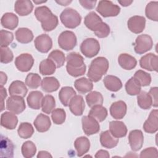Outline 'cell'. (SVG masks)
<instances>
[{"mask_svg": "<svg viewBox=\"0 0 158 158\" xmlns=\"http://www.w3.org/2000/svg\"><path fill=\"white\" fill-rule=\"evenodd\" d=\"M84 23L98 38H106L110 33L109 26L106 23L103 22L101 18L95 12H90L86 15Z\"/></svg>", "mask_w": 158, "mask_h": 158, "instance_id": "1", "label": "cell"}, {"mask_svg": "<svg viewBox=\"0 0 158 158\" xmlns=\"http://www.w3.org/2000/svg\"><path fill=\"white\" fill-rule=\"evenodd\" d=\"M35 15L36 19L41 22L44 31L53 30L58 25L57 17L53 14L49 7L45 6L38 7L35 10Z\"/></svg>", "mask_w": 158, "mask_h": 158, "instance_id": "2", "label": "cell"}, {"mask_svg": "<svg viewBox=\"0 0 158 158\" xmlns=\"http://www.w3.org/2000/svg\"><path fill=\"white\" fill-rule=\"evenodd\" d=\"M66 61L67 72L70 75L78 77L85 73L86 67L84 59L80 54L76 52H70L67 56Z\"/></svg>", "mask_w": 158, "mask_h": 158, "instance_id": "3", "label": "cell"}, {"mask_svg": "<svg viewBox=\"0 0 158 158\" xmlns=\"http://www.w3.org/2000/svg\"><path fill=\"white\" fill-rule=\"evenodd\" d=\"M109 67V61L106 57H98L91 61L87 76L92 82H98L107 73Z\"/></svg>", "mask_w": 158, "mask_h": 158, "instance_id": "4", "label": "cell"}, {"mask_svg": "<svg viewBox=\"0 0 158 158\" xmlns=\"http://www.w3.org/2000/svg\"><path fill=\"white\" fill-rule=\"evenodd\" d=\"M60 19L65 27L72 29L80 25L81 17L76 10L69 7L61 12Z\"/></svg>", "mask_w": 158, "mask_h": 158, "instance_id": "5", "label": "cell"}, {"mask_svg": "<svg viewBox=\"0 0 158 158\" xmlns=\"http://www.w3.org/2000/svg\"><path fill=\"white\" fill-rule=\"evenodd\" d=\"M96 11L104 17H115L120 12V7L110 1H100L96 7Z\"/></svg>", "mask_w": 158, "mask_h": 158, "instance_id": "6", "label": "cell"}, {"mask_svg": "<svg viewBox=\"0 0 158 158\" xmlns=\"http://www.w3.org/2000/svg\"><path fill=\"white\" fill-rule=\"evenodd\" d=\"M100 44L99 41L93 38L85 39L80 45L81 53L88 58L96 56L99 52Z\"/></svg>", "mask_w": 158, "mask_h": 158, "instance_id": "7", "label": "cell"}, {"mask_svg": "<svg viewBox=\"0 0 158 158\" xmlns=\"http://www.w3.org/2000/svg\"><path fill=\"white\" fill-rule=\"evenodd\" d=\"M59 47L65 51L73 49L77 44V37L75 33L69 30L62 31L58 37Z\"/></svg>", "mask_w": 158, "mask_h": 158, "instance_id": "8", "label": "cell"}, {"mask_svg": "<svg viewBox=\"0 0 158 158\" xmlns=\"http://www.w3.org/2000/svg\"><path fill=\"white\" fill-rule=\"evenodd\" d=\"M153 46L152 38L147 35L143 34L138 36L135 43L134 50L138 54H143L151 50Z\"/></svg>", "mask_w": 158, "mask_h": 158, "instance_id": "9", "label": "cell"}, {"mask_svg": "<svg viewBox=\"0 0 158 158\" xmlns=\"http://www.w3.org/2000/svg\"><path fill=\"white\" fill-rule=\"evenodd\" d=\"M26 107L23 97L11 96L6 101V109L15 114H21Z\"/></svg>", "mask_w": 158, "mask_h": 158, "instance_id": "10", "label": "cell"}, {"mask_svg": "<svg viewBox=\"0 0 158 158\" xmlns=\"http://www.w3.org/2000/svg\"><path fill=\"white\" fill-rule=\"evenodd\" d=\"M34 64V59L33 56L28 53L20 54L15 58V65L16 68L20 72H28L33 67Z\"/></svg>", "mask_w": 158, "mask_h": 158, "instance_id": "11", "label": "cell"}, {"mask_svg": "<svg viewBox=\"0 0 158 158\" xmlns=\"http://www.w3.org/2000/svg\"><path fill=\"white\" fill-rule=\"evenodd\" d=\"M81 123L83 130L88 136L96 134L100 130L99 122L89 115L83 116L81 118Z\"/></svg>", "mask_w": 158, "mask_h": 158, "instance_id": "12", "label": "cell"}, {"mask_svg": "<svg viewBox=\"0 0 158 158\" xmlns=\"http://www.w3.org/2000/svg\"><path fill=\"white\" fill-rule=\"evenodd\" d=\"M140 67L149 71L157 72L158 57L153 53H148L141 57L139 60Z\"/></svg>", "mask_w": 158, "mask_h": 158, "instance_id": "13", "label": "cell"}, {"mask_svg": "<svg viewBox=\"0 0 158 158\" xmlns=\"http://www.w3.org/2000/svg\"><path fill=\"white\" fill-rule=\"evenodd\" d=\"M34 44L37 51L42 53H47L52 48V41L48 35L41 34L35 39Z\"/></svg>", "mask_w": 158, "mask_h": 158, "instance_id": "14", "label": "cell"}, {"mask_svg": "<svg viewBox=\"0 0 158 158\" xmlns=\"http://www.w3.org/2000/svg\"><path fill=\"white\" fill-rule=\"evenodd\" d=\"M128 141L132 151H139L142 148L144 142V136L142 131L140 130H131L128 135Z\"/></svg>", "mask_w": 158, "mask_h": 158, "instance_id": "15", "label": "cell"}, {"mask_svg": "<svg viewBox=\"0 0 158 158\" xmlns=\"http://www.w3.org/2000/svg\"><path fill=\"white\" fill-rule=\"evenodd\" d=\"M128 29L135 34H138L143 31L146 25V19L143 16L134 15L131 17L128 22Z\"/></svg>", "mask_w": 158, "mask_h": 158, "instance_id": "16", "label": "cell"}, {"mask_svg": "<svg viewBox=\"0 0 158 158\" xmlns=\"http://www.w3.org/2000/svg\"><path fill=\"white\" fill-rule=\"evenodd\" d=\"M69 107L71 112L77 116L81 115L85 107L83 98L81 95H75L70 100Z\"/></svg>", "mask_w": 158, "mask_h": 158, "instance_id": "17", "label": "cell"}, {"mask_svg": "<svg viewBox=\"0 0 158 158\" xmlns=\"http://www.w3.org/2000/svg\"><path fill=\"white\" fill-rule=\"evenodd\" d=\"M157 110H152L143 124V129L148 133H154L158 130Z\"/></svg>", "mask_w": 158, "mask_h": 158, "instance_id": "18", "label": "cell"}, {"mask_svg": "<svg viewBox=\"0 0 158 158\" xmlns=\"http://www.w3.org/2000/svg\"><path fill=\"white\" fill-rule=\"evenodd\" d=\"M127 106L123 101H118L112 104L110 107V114L111 116L117 120L123 118L126 115Z\"/></svg>", "mask_w": 158, "mask_h": 158, "instance_id": "19", "label": "cell"}, {"mask_svg": "<svg viewBox=\"0 0 158 158\" xmlns=\"http://www.w3.org/2000/svg\"><path fill=\"white\" fill-rule=\"evenodd\" d=\"M18 123L17 117L11 112H4L1 115V125L8 130H14Z\"/></svg>", "mask_w": 158, "mask_h": 158, "instance_id": "20", "label": "cell"}, {"mask_svg": "<svg viewBox=\"0 0 158 158\" xmlns=\"http://www.w3.org/2000/svg\"><path fill=\"white\" fill-rule=\"evenodd\" d=\"M109 131L115 138H120L126 136L127 128L125 123L121 121H111L109 123Z\"/></svg>", "mask_w": 158, "mask_h": 158, "instance_id": "21", "label": "cell"}, {"mask_svg": "<svg viewBox=\"0 0 158 158\" xmlns=\"http://www.w3.org/2000/svg\"><path fill=\"white\" fill-rule=\"evenodd\" d=\"M33 9L31 1L29 0H18L14 4V10L20 16H25L30 14Z\"/></svg>", "mask_w": 158, "mask_h": 158, "instance_id": "22", "label": "cell"}, {"mask_svg": "<svg viewBox=\"0 0 158 158\" xmlns=\"http://www.w3.org/2000/svg\"><path fill=\"white\" fill-rule=\"evenodd\" d=\"M33 124L38 132L43 133L49 130L51 125V122L48 115L40 114L34 120Z\"/></svg>", "mask_w": 158, "mask_h": 158, "instance_id": "23", "label": "cell"}, {"mask_svg": "<svg viewBox=\"0 0 158 158\" xmlns=\"http://www.w3.org/2000/svg\"><path fill=\"white\" fill-rule=\"evenodd\" d=\"M28 92L25 83L20 80H15L9 86V93L10 96H19L24 98Z\"/></svg>", "mask_w": 158, "mask_h": 158, "instance_id": "24", "label": "cell"}, {"mask_svg": "<svg viewBox=\"0 0 158 158\" xmlns=\"http://www.w3.org/2000/svg\"><path fill=\"white\" fill-rule=\"evenodd\" d=\"M1 23L2 26L9 30L15 29L19 24V18L14 13H5L1 17Z\"/></svg>", "mask_w": 158, "mask_h": 158, "instance_id": "25", "label": "cell"}, {"mask_svg": "<svg viewBox=\"0 0 158 158\" xmlns=\"http://www.w3.org/2000/svg\"><path fill=\"white\" fill-rule=\"evenodd\" d=\"M118 62L120 66L125 70H132L137 64L136 59L132 56L127 54H120L118 57Z\"/></svg>", "mask_w": 158, "mask_h": 158, "instance_id": "26", "label": "cell"}, {"mask_svg": "<svg viewBox=\"0 0 158 158\" xmlns=\"http://www.w3.org/2000/svg\"><path fill=\"white\" fill-rule=\"evenodd\" d=\"M103 83L108 90L113 92L119 91L122 87V83L120 78L111 75L106 76L103 79Z\"/></svg>", "mask_w": 158, "mask_h": 158, "instance_id": "27", "label": "cell"}, {"mask_svg": "<svg viewBox=\"0 0 158 158\" xmlns=\"http://www.w3.org/2000/svg\"><path fill=\"white\" fill-rule=\"evenodd\" d=\"M43 98V93L40 91H31L27 98L28 106L33 109L38 110L41 107V102Z\"/></svg>", "mask_w": 158, "mask_h": 158, "instance_id": "28", "label": "cell"}, {"mask_svg": "<svg viewBox=\"0 0 158 158\" xmlns=\"http://www.w3.org/2000/svg\"><path fill=\"white\" fill-rule=\"evenodd\" d=\"M118 138L114 137L109 130L102 131L100 135V143L106 148L112 149L115 147L118 143Z\"/></svg>", "mask_w": 158, "mask_h": 158, "instance_id": "29", "label": "cell"}, {"mask_svg": "<svg viewBox=\"0 0 158 158\" xmlns=\"http://www.w3.org/2000/svg\"><path fill=\"white\" fill-rule=\"evenodd\" d=\"M74 147L77 151V156L78 157H81L89 150V140L85 136L78 137L74 142Z\"/></svg>", "mask_w": 158, "mask_h": 158, "instance_id": "30", "label": "cell"}, {"mask_svg": "<svg viewBox=\"0 0 158 158\" xmlns=\"http://www.w3.org/2000/svg\"><path fill=\"white\" fill-rule=\"evenodd\" d=\"M14 145L6 136L1 135V156L2 157H12L14 156Z\"/></svg>", "mask_w": 158, "mask_h": 158, "instance_id": "31", "label": "cell"}, {"mask_svg": "<svg viewBox=\"0 0 158 158\" xmlns=\"http://www.w3.org/2000/svg\"><path fill=\"white\" fill-rule=\"evenodd\" d=\"M75 89L79 93L85 94L91 91L93 88V82L87 78L81 77L76 80L74 82Z\"/></svg>", "mask_w": 158, "mask_h": 158, "instance_id": "32", "label": "cell"}, {"mask_svg": "<svg viewBox=\"0 0 158 158\" xmlns=\"http://www.w3.org/2000/svg\"><path fill=\"white\" fill-rule=\"evenodd\" d=\"M41 86L44 91L46 93H52L59 89L60 83L56 78L54 77H49L43 79Z\"/></svg>", "mask_w": 158, "mask_h": 158, "instance_id": "33", "label": "cell"}, {"mask_svg": "<svg viewBox=\"0 0 158 158\" xmlns=\"http://www.w3.org/2000/svg\"><path fill=\"white\" fill-rule=\"evenodd\" d=\"M76 95V92L71 86L62 87L59 93V98L63 106H69L70 100Z\"/></svg>", "mask_w": 158, "mask_h": 158, "instance_id": "34", "label": "cell"}, {"mask_svg": "<svg viewBox=\"0 0 158 158\" xmlns=\"http://www.w3.org/2000/svg\"><path fill=\"white\" fill-rule=\"evenodd\" d=\"M15 35L17 41L23 44L29 43L33 39V32L27 28H19Z\"/></svg>", "mask_w": 158, "mask_h": 158, "instance_id": "35", "label": "cell"}, {"mask_svg": "<svg viewBox=\"0 0 158 158\" xmlns=\"http://www.w3.org/2000/svg\"><path fill=\"white\" fill-rule=\"evenodd\" d=\"M88 115L94 118L98 122H102L107 116V110L102 105H96L91 107Z\"/></svg>", "mask_w": 158, "mask_h": 158, "instance_id": "36", "label": "cell"}, {"mask_svg": "<svg viewBox=\"0 0 158 158\" xmlns=\"http://www.w3.org/2000/svg\"><path fill=\"white\" fill-rule=\"evenodd\" d=\"M56 69L54 62L49 59L42 60L39 65V71L43 75H49L53 74Z\"/></svg>", "mask_w": 158, "mask_h": 158, "instance_id": "37", "label": "cell"}, {"mask_svg": "<svg viewBox=\"0 0 158 158\" xmlns=\"http://www.w3.org/2000/svg\"><path fill=\"white\" fill-rule=\"evenodd\" d=\"M138 105L143 109H149L152 106V100L148 93L142 91L137 96Z\"/></svg>", "mask_w": 158, "mask_h": 158, "instance_id": "38", "label": "cell"}, {"mask_svg": "<svg viewBox=\"0 0 158 158\" xmlns=\"http://www.w3.org/2000/svg\"><path fill=\"white\" fill-rule=\"evenodd\" d=\"M141 85L136 79L133 77H131L125 83V89L130 96L138 95L141 91Z\"/></svg>", "mask_w": 158, "mask_h": 158, "instance_id": "39", "label": "cell"}, {"mask_svg": "<svg viewBox=\"0 0 158 158\" xmlns=\"http://www.w3.org/2000/svg\"><path fill=\"white\" fill-rule=\"evenodd\" d=\"M56 107V101L54 98L50 94H47L43 97L41 102V110L47 114H51Z\"/></svg>", "mask_w": 158, "mask_h": 158, "instance_id": "40", "label": "cell"}, {"mask_svg": "<svg viewBox=\"0 0 158 158\" xmlns=\"http://www.w3.org/2000/svg\"><path fill=\"white\" fill-rule=\"evenodd\" d=\"M145 14L149 19L157 22L158 20V2H149L146 6Z\"/></svg>", "mask_w": 158, "mask_h": 158, "instance_id": "41", "label": "cell"}, {"mask_svg": "<svg viewBox=\"0 0 158 158\" xmlns=\"http://www.w3.org/2000/svg\"><path fill=\"white\" fill-rule=\"evenodd\" d=\"M86 101L89 107L96 105H102L103 103V97L101 93L98 91H91L86 96Z\"/></svg>", "mask_w": 158, "mask_h": 158, "instance_id": "42", "label": "cell"}, {"mask_svg": "<svg viewBox=\"0 0 158 158\" xmlns=\"http://www.w3.org/2000/svg\"><path fill=\"white\" fill-rule=\"evenodd\" d=\"M17 133L21 138L27 139L30 138L34 133V128L31 123L28 122H22L19 127Z\"/></svg>", "mask_w": 158, "mask_h": 158, "instance_id": "43", "label": "cell"}, {"mask_svg": "<svg viewBox=\"0 0 158 158\" xmlns=\"http://www.w3.org/2000/svg\"><path fill=\"white\" fill-rule=\"evenodd\" d=\"M48 59L52 60L57 68L62 67L65 62V57L64 52L60 50L56 49L51 51L48 55Z\"/></svg>", "mask_w": 158, "mask_h": 158, "instance_id": "44", "label": "cell"}, {"mask_svg": "<svg viewBox=\"0 0 158 158\" xmlns=\"http://www.w3.org/2000/svg\"><path fill=\"white\" fill-rule=\"evenodd\" d=\"M41 77L38 73H30L25 78L26 85L31 89H36L41 84Z\"/></svg>", "mask_w": 158, "mask_h": 158, "instance_id": "45", "label": "cell"}, {"mask_svg": "<svg viewBox=\"0 0 158 158\" xmlns=\"http://www.w3.org/2000/svg\"><path fill=\"white\" fill-rule=\"evenodd\" d=\"M21 151L24 157L31 158L35 156L36 152V147L32 141H27L22 144Z\"/></svg>", "mask_w": 158, "mask_h": 158, "instance_id": "46", "label": "cell"}, {"mask_svg": "<svg viewBox=\"0 0 158 158\" xmlns=\"http://www.w3.org/2000/svg\"><path fill=\"white\" fill-rule=\"evenodd\" d=\"M139 83L141 86H146L150 85L151 82V75L142 70H137L133 77Z\"/></svg>", "mask_w": 158, "mask_h": 158, "instance_id": "47", "label": "cell"}, {"mask_svg": "<svg viewBox=\"0 0 158 158\" xmlns=\"http://www.w3.org/2000/svg\"><path fill=\"white\" fill-rule=\"evenodd\" d=\"M51 118L55 124H62L66 118L65 111L62 108H57L54 109L51 112Z\"/></svg>", "mask_w": 158, "mask_h": 158, "instance_id": "48", "label": "cell"}, {"mask_svg": "<svg viewBox=\"0 0 158 158\" xmlns=\"http://www.w3.org/2000/svg\"><path fill=\"white\" fill-rule=\"evenodd\" d=\"M1 47H7L13 41L14 35L12 32L5 30H1Z\"/></svg>", "mask_w": 158, "mask_h": 158, "instance_id": "49", "label": "cell"}, {"mask_svg": "<svg viewBox=\"0 0 158 158\" xmlns=\"http://www.w3.org/2000/svg\"><path fill=\"white\" fill-rule=\"evenodd\" d=\"M14 55L8 47H1V62L8 64L12 61Z\"/></svg>", "mask_w": 158, "mask_h": 158, "instance_id": "50", "label": "cell"}, {"mask_svg": "<svg viewBox=\"0 0 158 158\" xmlns=\"http://www.w3.org/2000/svg\"><path fill=\"white\" fill-rule=\"evenodd\" d=\"M140 157H158L157 149L154 147L146 148L141 152Z\"/></svg>", "mask_w": 158, "mask_h": 158, "instance_id": "51", "label": "cell"}, {"mask_svg": "<svg viewBox=\"0 0 158 158\" xmlns=\"http://www.w3.org/2000/svg\"><path fill=\"white\" fill-rule=\"evenodd\" d=\"M157 87H152L150 88L149 91V94L152 98V106L154 107H157L158 106V101H157Z\"/></svg>", "mask_w": 158, "mask_h": 158, "instance_id": "52", "label": "cell"}, {"mask_svg": "<svg viewBox=\"0 0 158 158\" xmlns=\"http://www.w3.org/2000/svg\"><path fill=\"white\" fill-rule=\"evenodd\" d=\"M79 2L82 7L86 9H93L97 1H85V0H80Z\"/></svg>", "mask_w": 158, "mask_h": 158, "instance_id": "53", "label": "cell"}, {"mask_svg": "<svg viewBox=\"0 0 158 158\" xmlns=\"http://www.w3.org/2000/svg\"><path fill=\"white\" fill-rule=\"evenodd\" d=\"M0 93H1V111H2L4 109V99L7 97V91L6 88H4L3 86H1Z\"/></svg>", "mask_w": 158, "mask_h": 158, "instance_id": "54", "label": "cell"}, {"mask_svg": "<svg viewBox=\"0 0 158 158\" xmlns=\"http://www.w3.org/2000/svg\"><path fill=\"white\" fill-rule=\"evenodd\" d=\"M95 157L99 158V157H102V158H109L110 157V155L109 152L106 151V150H99L98 151L96 154L94 156Z\"/></svg>", "mask_w": 158, "mask_h": 158, "instance_id": "55", "label": "cell"}, {"mask_svg": "<svg viewBox=\"0 0 158 158\" xmlns=\"http://www.w3.org/2000/svg\"><path fill=\"white\" fill-rule=\"evenodd\" d=\"M52 156H51V154L47 152V151H41L38 152V155H37V157L38 158H44V157H48V158H49V157H52Z\"/></svg>", "mask_w": 158, "mask_h": 158, "instance_id": "56", "label": "cell"}, {"mask_svg": "<svg viewBox=\"0 0 158 158\" xmlns=\"http://www.w3.org/2000/svg\"><path fill=\"white\" fill-rule=\"evenodd\" d=\"M0 82H1V86H3L7 82V77L5 73L3 72H0Z\"/></svg>", "mask_w": 158, "mask_h": 158, "instance_id": "57", "label": "cell"}, {"mask_svg": "<svg viewBox=\"0 0 158 158\" xmlns=\"http://www.w3.org/2000/svg\"><path fill=\"white\" fill-rule=\"evenodd\" d=\"M118 3H120L122 6L123 7H127L130 6L132 2L133 1H127V0H125V1H118Z\"/></svg>", "mask_w": 158, "mask_h": 158, "instance_id": "58", "label": "cell"}, {"mask_svg": "<svg viewBox=\"0 0 158 158\" xmlns=\"http://www.w3.org/2000/svg\"><path fill=\"white\" fill-rule=\"evenodd\" d=\"M56 2L57 3L60 4L61 6H67L69 4H70V3L72 2V1H56Z\"/></svg>", "mask_w": 158, "mask_h": 158, "instance_id": "59", "label": "cell"}, {"mask_svg": "<svg viewBox=\"0 0 158 158\" xmlns=\"http://www.w3.org/2000/svg\"><path fill=\"white\" fill-rule=\"evenodd\" d=\"M33 2L36 4H41V3H43V2H46V1H33Z\"/></svg>", "mask_w": 158, "mask_h": 158, "instance_id": "60", "label": "cell"}]
</instances>
